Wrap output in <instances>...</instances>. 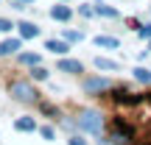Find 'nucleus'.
Returning <instances> with one entry per match:
<instances>
[{"instance_id":"obj_4","label":"nucleus","mask_w":151,"mask_h":145,"mask_svg":"<svg viewBox=\"0 0 151 145\" xmlns=\"http://www.w3.org/2000/svg\"><path fill=\"white\" fill-rule=\"evenodd\" d=\"M17 28H20V36L22 39H34V36H39V25H34V22H20V25H17Z\"/></svg>"},{"instance_id":"obj_13","label":"nucleus","mask_w":151,"mask_h":145,"mask_svg":"<svg viewBox=\"0 0 151 145\" xmlns=\"http://www.w3.org/2000/svg\"><path fill=\"white\" fill-rule=\"evenodd\" d=\"M95 6V14H101V17H118V9H112V6H106V3H92Z\"/></svg>"},{"instance_id":"obj_14","label":"nucleus","mask_w":151,"mask_h":145,"mask_svg":"<svg viewBox=\"0 0 151 145\" xmlns=\"http://www.w3.org/2000/svg\"><path fill=\"white\" fill-rule=\"evenodd\" d=\"M95 45H98V48H106V50H115L120 42L115 36H95Z\"/></svg>"},{"instance_id":"obj_15","label":"nucleus","mask_w":151,"mask_h":145,"mask_svg":"<svg viewBox=\"0 0 151 145\" xmlns=\"http://www.w3.org/2000/svg\"><path fill=\"white\" fill-rule=\"evenodd\" d=\"M134 78L140 81V84L151 86V70H146V67H137V70H134Z\"/></svg>"},{"instance_id":"obj_22","label":"nucleus","mask_w":151,"mask_h":145,"mask_svg":"<svg viewBox=\"0 0 151 145\" xmlns=\"http://www.w3.org/2000/svg\"><path fill=\"white\" fill-rule=\"evenodd\" d=\"M78 11H81L84 17H92V14H95V9H90V6H78Z\"/></svg>"},{"instance_id":"obj_11","label":"nucleus","mask_w":151,"mask_h":145,"mask_svg":"<svg viewBox=\"0 0 151 145\" xmlns=\"http://www.w3.org/2000/svg\"><path fill=\"white\" fill-rule=\"evenodd\" d=\"M14 129L17 131H37V120H34V117H20L14 123Z\"/></svg>"},{"instance_id":"obj_21","label":"nucleus","mask_w":151,"mask_h":145,"mask_svg":"<svg viewBox=\"0 0 151 145\" xmlns=\"http://www.w3.org/2000/svg\"><path fill=\"white\" fill-rule=\"evenodd\" d=\"M39 131H42V137H45V140H53V129H50V126H42Z\"/></svg>"},{"instance_id":"obj_3","label":"nucleus","mask_w":151,"mask_h":145,"mask_svg":"<svg viewBox=\"0 0 151 145\" xmlns=\"http://www.w3.org/2000/svg\"><path fill=\"white\" fill-rule=\"evenodd\" d=\"M132 137H134V129H132L123 117H115V134H112V140L118 145H123V142H129Z\"/></svg>"},{"instance_id":"obj_2","label":"nucleus","mask_w":151,"mask_h":145,"mask_svg":"<svg viewBox=\"0 0 151 145\" xmlns=\"http://www.w3.org/2000/svg\"><path fill=\"white\" fill-rule=\"evenodd\" d=\"M11 95H14L17 101H25V103L37 101V89H34L31 84H25V81H14V84H11Z\"/></svg>"},{"instance_id":"obj_16","label":"nucleus","mask_w":151,"mask_h":145,"mask_svg":"<svg viewBox=\"0 0 151 145\" xmlns=\"http://www.w3.org/2000/svg\"><path fill=\"white\" fill-rule=\"evenodd\" d=\"M20 61H22V64L37 67V64H39V53H22V56H20Z\"/></svg>"},{"instance_id":"obj_7","label":"nucleus","mask_w":151,"mask_h":145,"mask_svg":"<svg viewBox=\"0 0 151 145\" xmlns=\"http://www.w3.org/2000/svg\"><path fill=\"white\" fill-rule=\"evenodd\" d=\"M56 67H59L62 73H84V67H81V61H73V59H62V61H59Z\"/></svg>"},{"instance_id":"obj_18","label":"nucleus","mask_w":151,"mask_h":145,"mask_svg":"<svg viewBox=\"0 0 151 145\" xmlns=\"http://www.w3.org/2000/svg\"><path fill=\"white\" fill-rule=\"evenodd\" d=\"M65 39H67V42H81L84 34H81V31H65Z\"/></svg>"},{"instance_id":"obj_17","label":"nucleus","mask_w":151,"mask_h":145,"mask_svg":"<svg viewBox=\"0 0 151 145\" xmlns=\"http://www.w3.org/2000/svg\"><path fill=\"white\" fill-rule=\"evenodd\" d=\"M31 78H34V81H45V78H48V70L37 64V67H34V70H31Z\"/></svg>"},{"instance_id":"obj_5","label":"nucleus","mask_w":151,"mask_h":145,"mask_svg":"<svg viewBox=\"0 0 151 145\" xmlns=\"http://www.w3.org/2000/svg\"><path fill=\"white\" fill-rule=\"evenodd\" d=\"M20 45H22V39H6V42H0V56L17 53V50H20Z\"/></svg>"},{"instance_id":"obj_12","label":"nucleus","mask_w":151,"mask_h":145,"mask_svg":"<svg viewBox=\"0 0 151 145\" xmlns=\"http://www.w3.org/2000/svg\"><path fill=\"white\" fill-rule=\"evenodd\" d=\"M95 67H98V70H109V73H112V70H118V61H112V59H104V56H95Z\"/></svg>"},{"instance_id":"obj_8","label":"nucleus","mask_w":151,"mask_h":145,"mask_svg":"<svg viewBox=\"0 0 151 145\" xmlns=\"http://www.w3.org/2000/svg\"><path fill=\"white\" fill-rule=\"evenodd\" d=\"M50 17H53V20H59V22H67L73 17V11L67 9V6H53V9H50Z\"/></svg>"},{"instance_id":"obj_6","label":"nucleus","mask_w":151,"mask_h":145,"mask_svg":"<svg viewBox=\"0 0 151 145\" xmlns=\"http://www.w3.org/2000/svg\"><path fill=\"white\" fill-rule=\"evenodd\" d=\"M106 86H109L106 78H87L84 81V89L87 92H101V89H106Z\"/></svg>"},{"instance_id":"obj_25","label":"nucleus","mask_w":151,"mask_h":145,"mask_svg":"<svg viewBox=\"0 0 151 145\" xmlns=\"http://www.w3.org/2000/svg\"><path fill=\"white\" fill-rule=\"evenodd\" d=\"M148 50H151V42H148Z\"/></svg>"},{"instance_id":"obj_20","label":"nucleus","mask_w":151,"mask_h":145,"mask_svg":"<svg viewBox=\"0 0 151 145\" xmlns=\"http://www.w3.org/2000/svg\"><path fill=\"white\" fill-rule=\"evenodd\" d=\"M11 20H3V17H0V34H6V31H11Z\"/></svg>"},{"instance_id":"obj_9","label":"nucleus","mask_w":151,"mask_h":145,"mask_svg":"<svg viewBox=\"0 0 151 145\" xmlns=\"http://www.w3.org/2000/svg\"><path fill=\"white\" fill-rule=\"evenodd\" d=\"M115 101H118V103H137L140 98L132 95V92H129V89H123V86H118V89H115Z\"/></svg>"},{"instance_id":"obj_23","label":"nucleus","mask_w":151,"mask_h":145,"mask_svg":"<svg viewBox=\"0 0 151 145\" xmlns=\"http://www.w3.org/2000/svg\"><path fill=\"white\" fill-rule=\"evenodd\" d=\"M70 145H87V142L81 140V137H73V140H70Z\"/></svg>"},{"instance_id":"obj_24","label":"nucleus","mask_w":151,"mask_h":145,"mask_svg":"<svg viewBox=\"0 0 151 145\" xmlns=\"http://www.w3.org/2000/svg\"><path fill=\"white\" fill-rule=\"evenodd\" d=\"M17 3H34V0H17Z\"/></svg>"},{"instance_id":"obj_10","label":"nucleus","mask_w":151,"mask_h":145,"mask_svg":"<svg viewBox=\"0 0 151 145\" xmlns=\"http://www.w3.org/2000/svg\"><path fill=\"white\" fill-rule=\"evenodd\" d=\"M45 50H50V53H67V42L65 39H48Z\"/></svg>"},{"instance_id":"obj_19","label":"nucleus","mask_w":151,"mask_h":145,"mask_svg":"<svg viewBox=\"0 0 151 145\" xmlns=\"http://www.w3.org/2000/svg\"><path fill=\"white\" fill-rule=\"evenodd\" d=\"M137 36H140V39H148V42H151V25H143L140 31H137Z\"/></svg>"},{"instance_id":"obj_1","label":"nucleus","mask_w":151,"mask_h":145,"mask_svg":"<svg viewBox=\"0 0 151 145\" xmlns=\"http://www.w3.org/2000/svg\"><path fill=\"white\" fill-rule=\"evenodd\" d=\"M76 126H78L81 131H90V134H101V129H104V120H101V114L98 112H81L78 117H76Z\"/></svg>"}]
</instances>
